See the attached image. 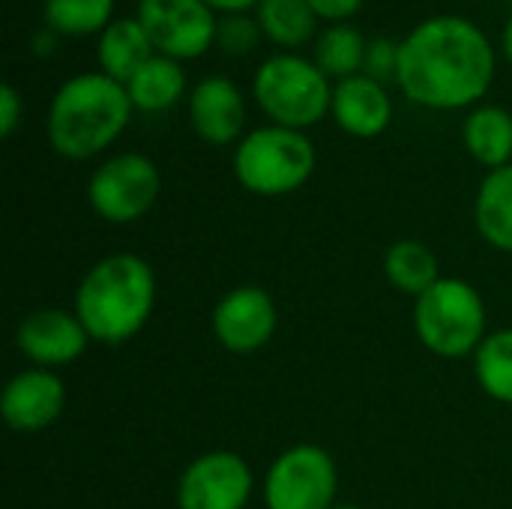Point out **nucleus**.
<instances>
[{"label": "nucleus", "mask_w": 512, "mask_h": 509, "mask_svg": "<svg viewBox=\"0 0 512 509\" xmlns=\"http://www.w3.org/2000/svg\"><path fill=\"white\" fill-rule=\"evenodd\" d=\"M339 471L327 450L297 444L276 456L264 480L267 509H333Z\"/></svg>", "instance_id": "0eeeda50"}, {"label": "nucleus", "mask_w": 512, "mask_h": 509, "mask_svg": "<svg viewBox=\"0 0 512 509\" xmlns=\"http://www.w3.org/2000/svg\"><path fill=\"white\" fill-rule=\"evenodd\" d=\"M189 120L201 141L213 147L234 144L246 123V102L240 87L225 75L198 81L189 99Z\"/></svg>", "instance_id": "4468645a"}, {"label": "nucleus", "mask_w": 512, "mask_h": 509, "mask_svg": "<svg viewBox=\"0 0 512 509\" xmlns=\"http://www.w3.org/2000/svg\"><path fill=\"white\" fill-rule=\"evenodd\" d=\"M474 375L486 396L512 405V330H498L483 339L474 354Z\"/></svg>", "instance_id": "5701e85b"}, {"label": "nucleus", "mask_w": 512, "mask_h": 509, "mask_svg": "<svg viewBox=\"0 0 512 509\" xmlns=\"http://www.w3.org/2000/svg\"><path fill=\"white\" fill-rule=\"evenodd\" d=\"M153 303L156 276L132 252H117L93 264L75 291V315L90 339L102 345L129 342L150 321Z\"/></svg>", "instance_id": "f03ea898"}, {"label": "nucleus", "mask_w": 512, "mask_h": 509, "mask_svg": "<svg viewBox=\"0 0 512 509\" xmlns=\"http://www.w3.org/2000/svg\"><path fill=\"white\" fill-rule=\"evenodd\" d=\"M132 111L126 84L105 72H81L63 81L51 99L48 141L63 159H90L120 138Z\"/></svg>", "instance_id": "7ed1b4c3"}, {"label": "nucleus", "mask_w": 512, "mask_h": 509, "mask_svg": "<svg viewBox=\"0 0 512 509\" xmlns=\"http://www.w3.org/2000/svg\"><path fill=\"white\" fill-rule=\"evenodd\" d=\"M474 222L480 237L492 249L512 255V162L498 171H489V177L480 183Z\"/></svg>", "instance_id": "f3484780"}, {"label": "nucleus", "mask_w": 512, "mask_h": 509, "mask_svg": "<svg viewBox=\"0 0 512 509\" xmlns=\"http://www.w3.org/2000/svg\"><path fill=\"white\" fill-rule=\"evenodd\" d=\"M384 276L387 282L411 297H423L441 276L435 252L420 240H399L384 255Z\"/></svg>", "instance_id": "aec40b11"}, {"label": "nucleus", "mask_w": 512, "mask_h": 509, "mask_svg": "<svg viewBox=\"0 0 512 509\" xmlns=\"http://www.w3.org/2000/svg\"><path fill=\"white\" fill-rule=\"evenodd\" d=\"M141 27L147 30L156 54L171 60L201 57L213 42L219 21L204 0H138Z\"/></svg>", "instance_id": "1a4fd4ad"}, {"label": "nucleus", "mask_w": 512, "mask_h": 509, "mask_svg": "<svg viewBox=\"0 0 512 509\" xmlns=\"http://www.w3.org/2000/svg\"><path fill=\"white\" fill-rule=\"evenodd\" d=\"M21 108L24 105H21L18 90L12 84H3V90H0V135L3 138H9L15 132V126L21 120Z\"/></svg>", "instance_id": "bb28decb"}, {"label": "nucleus", "mask_w": 512, "mask_h": 509, "mask_svg": "<svg viewBox=\"0 0 512 509\" xmlns=\"http://www.w3.org/2000/svg\"><path fill=\"white\" fill-rule=\"evenodd\" d=\"M159 189V168L147 156L120 153L93 171L87 183V201L105 222L129 225L156 204Z\"/></svg>", "instance_id": "6e6552de"}, {"label": "nucleus", "mask_w": 512, "mask_h": 509, "mask_svg": "<svg viewBox=\"0 0 512 509\" xmlns=\"http://www.w3.org/2000/svg\"><path fill=\"white\" fill-rule=\"evenodd\" d=\"M213 12H228V15H243L246 9H258L261 0H204Z\"/></svg>", "instance_id": "c85d7f7f"}, {"label": "nucleus", "mask_w": 512, "mask_h": 509, "mask_svg": "<svg viewBox=\"0 0 512 509\" xmlns=\"http://www.w3.org/2000/svg\"><path fill=\"white\" fill-rule=\"evenodd\" d=\"M504 51H507V57H510L512 63V18L510 24H507V30H504Z\"/></svg>", "instance_id": "c756f323"}, {"label": "nucleus", "mask_w": 512, "mask_h": 509, "mask_svg": "<svg viewBox=\"0 0 512 509\" xmlns=\"http://www.w3.org/2000/svg\"><path fill=\"white\" fill-rule=\"evenodd\" d=\"M66 405V387L54 375V369H24L18 372L0 399V414L9 429L15 432H42L48 429Z\"/></svg>", "instance_id": "ddd939ff"}, {"label": "nucleus", "mask_w": 512, "mask_h": 509, "mask_svg": "<svg viewBox=\"0 0 512 509\" xmlns=\"http://www.w3.org/2000/svg\"><path fill=\"white\" fill-rule=\"evenodd\" d=\"M414 327L438 357H468L486 339V303L465 279H438L414 306Z\"/></svg>", "instance_id": "423d86ee"}, {"label": "nucleus", "mask_w": 512, "mask_h": 509, "mask_svg": "<svg viewBox=\"0 0 512 509\" xmlns=\"http://www.w3.org/2000/svg\"><path fill=\"white\" fill-rule=\"evenodd\" d=\"M261 24L252 21L249 15H228L219 21V30H216V42L231 51V54H246L258 45V36H261Z\"/></svg>", "instance_id": "393cba45"}, {"label": "nucleus", "mask_w": 512, "mask_h": 509, "mask_svg": "<svg viewBox=\"0 0 512 509\" xmlns=\"http://www.w3.org/2000/svg\"><path fill=\"white\" fill-rule=\"evenodd\" d=\"M276 303L258 285L231 288L213 309V333L231 354L261 351L276 333Z\"/></svg>", "instance_id": "9b49d317"}, {"label": "nucleus", "mask_w": 512, "mask_h": 509, "mask_svg": "<svg viewBox=\"0 0 512 509\" xmlns=\"http://www.w3.org/2000/svg\"><path fill=\"white\" fill-rule=\"evenodd\" d=\"M186 90V72L180 66V60H171L165 54H156L153 60H147L135 78L126 84V93L132 99V105L138 111H165L171 108Z\"/></svg>", "instance_id": "6ab92c4d"}, {"label": "nucleus", "mask_w": 512, "mask_h": 509, "mask_svg": "<svg viewBox=\"0 0 512 509\" xmlns=\"http://www.w3.org/2000/svg\"><path fill=\"white\" fill-rule=\"evenodd\" d=\"M333 509H363V507H333Z\"/></svg>", "instance_id": "7c9ffc66"}, {"label": "nucleus", "mask_w": 512, "mask_h": 509, "mask_svg": "<svg viewBox=\"0 0 512 509\" xmlns=\"http://www.w3.org/2000/svg\"><path fill=\"white\" fill-rule=\"evenodd\" d=\"M315 63L327 78H354L366 63V39L351 24H336L315 42Z\"/></svg>", "instance_id": "4be33fe9"}, {"label": "nucleus", "mask_w": 512, "mask_h": 509, "mask_svg": "<svg viewBox=\"0 0 512 509\" xmlns=\"http://www.w3.org/2000/svg\"><path fill=\"white\" fill-rule=\"evenodd\" d=\"M156 57V48L138 18H117L99 36L102 72L120 84H129L135 72Z\"/></svg>", "instance_id": "dca6fc26"}, {"label": "nucleus", "mask_w": 512, "mask_h": 509, "mask_svg": "<svg viewBox=\"0 0 512 509\" xmlns=\"http://www.w3.org/2000/svg\"><path fill=\"white\" fill-rule=\"evenodd\" d=\"M90 333L81 318L66 309H36L15 333L18 351L39 369H60L75 363L87 351Z\"/></svg>", "instance_id": "f8f14e48"}, {"label": "nucleus", "mask_w": 512, "mask_h": 509, "mask_svg": "<svg viewBox=\"0 0 512 509\" xmlns=\"http://www.w3.org/2000/svg\"><path fill=\"white\" fill-rule=\"evenodd\" d=\"M363 69L375 81L396 78V69H399V45H393L390 39L369 42L366 45V63H363Z\"/></svg>", "instance_id": "a878e982"}, {"label": "nucleus", "mask_w": 512, "mask_h": 509, "mask_svg": "<svg viewBox=\"0 0 512 509\" xmlns=\"http://www.w3.org/2000/svg\"><path fill=\"white\" fill-rule=\"evenodd\" d=\"M315 171V144L300 129L261 126L234 150V174L243 189L267 198L291 195Z\"/></svg>", "instance_id": "39448f33"}, {"label": "nucleus", "mask_w": 512, "mask_h": 509, "mask_svg": "<svg viewBox=\"0 0 512 509\" xmlns=\"http://www.w3.org/2000/svg\"><path fill=\"white\" fill-rule=\"evenodd\" d=\"M318 18H327V21H348L351 15L360 12L363 0H306Z\"/></svg>", "instance_id": "cd10ccee"}, {"label": "nucleus", "mask_w": 512, "mask_h": 509, "mask_svg": "<svg viewBox=\"0 0 512 509\" xmlns=\"http://www.w3.org/2000/svg\"><path fill=\"white\" fill-rule=\"evenodd\" d=\"M462 135H465V147H468V153H471L480 165H486V168H492V171H498V168L510 165V159H512L510 111H504V108H498V105H480V108H474V111L468 114Z\"/></svg>", "instance_id": "a211bd4d"}, {"label": "nucleus", "mask_w": 512, "mask_h": 509, "mask_svg": "<svg viewBox=\"0 0 512 509\" xmlns=\"http://www.w3.org/2000/svg\"><path fill=\"white\" fill-rule=\"evenodd\" d=\"M114 0H45L42 18L51 33L90 36L111 24Z\"/></svg>", "instance_id": "b1692460"}, {"label": "nucleus", "mask_w": 512, "mask_h": 509, "mask_svg": "<svg viewBox=\"0 0 512 509\" xmlns=\"http://www.w3.org/2000/svg\"><path fill=\"white\" fill-rule=\"evenodd\" d=\"M330 114L348 135L378 138L393 120V102L381 81L369 75H354L333 87Z\"/></svg>", "instance_id": "2eb2a0df"}, {"label": "nucleus", "mask_w": 512, "mask_h": 509, "mask_svg": "<svg viewBox=\"0 0 512 509\" xmlns=\"http://www.w3.org/2000/svg\"><path fill=\"white\" fill-rule=\"evenodd\" d=\"M261 111L285 129H309L333 108V87L318 63L297 54H276L264 60L252 81Z\"/></svg>", "instance_id": "20e7f679"}, {"label": "nucleus", "mask_w": 512, "mask_h": 509, "mask_svg": "<svg viewBox=\"0 0 512 509\" xmlns=\"http://www.w3.org/2000/svg\"><path fill=\"white\" fill-rule=\"evenodd\" d=\"M495 78L489 36L462 15H435L399 42L396 81L402 93L435 111L480 102Z\"/></svg>", "instance_id": "f257e3e1"}, {"label": "nucleus", "mask_w": 512, "mask_h": 509, "mask_svg": "<svg viewBox=\"0 0 512 509\" xmlns=\"http://www.w3.org/2000/svg\"><path fill=\"white\" fill-rule=\"evenodd\" d=\"M258 24L267 39L285 48L306 45L318 30V15L306 0H261Z\"/></svg>", "instance_id": "412c9836"}, {"label": "nucleus", "mask_w": 512, "mask_h": 509, "mask_svg": "<svg viewBox=\"0 0 512 509\" xmlns=\"http://www.w3.org/2000/svg\"><path fill=\"white\" fill-rule=\"evenodd\" d=\"M255 489L252 468L231 450H213L183 471L177 483L180 509H246Z\"/></svg>", "instance_id": "9d476101"}]
</instances>
